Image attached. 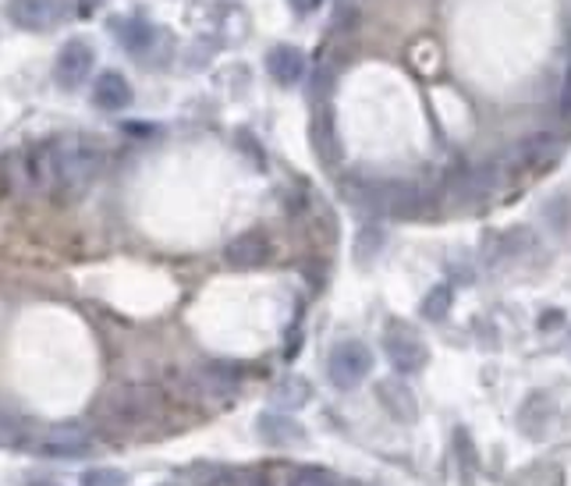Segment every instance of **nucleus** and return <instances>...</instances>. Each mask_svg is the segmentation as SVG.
<instances>
[{"label": "nucleus", "instance_id": "20", "mask_svg": "<svg viewBox=\"0 0 571 486\" xmlns=\"http://www.w3.org/2000/svg\"><path fill=\"white\" fill-rule=\"evenodd\" d=\"M11 192V160H0V199Z\"/></svg>", "mask_w": 571, "mask_h": 486}, {"label": "nucleus", "instance_id": "21", "mask_svg": "<svg viewBox=\"0 0 571 486\" xmlns=\"http://www.w3.org/2000/svg\"><path fill=\"white\" fill-rule=\"evenodd\" d=\"M288 4L298 11V15H312V11L323 4V0H288Z\"/></svg>", "mask_w": 571, "mask_h": 486}, {"label": "nucleus", "instance_id": "19", "mask_svg": "<svg viewBox=\"0 0 571 486\" xmlns=\"http://www.w3.org/2000/svg\"><path fill=\"white\" fill-rule=\"evenodd\" d=\"M561 114L571 121V61H568V72H564V86H561Z\"/></svg>", "mask_w": 571, "mask_h": 486}, {"label": "nucleus", "instance_id": "1", "mask_svg": "<svg viewBox=\"0 0 571 486\" xmlns=\"http://www.w3.org/2000/svg\"><path fill=\"white\" fill-rule=\"evenodd\" d=\"M50 164H53L50 196L78 199L100 178L103 150L92 139H82V135H64V139H50Z\"/></svg>", "mask_w": 571, "mask_h": 486}, {"label": "nucleus", "instance_id": "3", "mask_svg": "<svg viewBox=\"0 0 571 486\" xmlns=\"http://www.w3.org/2000/svg\"><path fill=\"white\" fill-rule=\"evenodd\" d=\"M384 352H387L390 366L398 373H419L426 366V359H430L426 341L412 327H405V323H390V327H387Z\"/></svg>", "mask_w": 571, "mask_h": 486}, {"label": "nucleus", "instance_id": "14", "mask_svg": "<svg viewBox=\"0 0 571 486\" xmlns=\"http://www.w3.org/2000/svg\"><path fill=\"white\" fill-rule=\"evenodd\" d=\"M312 132H316V153L326 160V164H334L342 150H337V139H334V128H331V114H326V111L316 114V128H312Z\"/></svg>", "mask_w": 571, "mask_h": 486}, {"label": "nucleus", "instance_id": "12", "mask_svg": "<svg viewBox=\"0 0 571 486\" xmlns=\"http://www.w3.org/2000/svg\"><path fill=\"white\" fill-rule=\"evenodd\" d=\"M376 398L394 415V420H401V423H412L415 420V398H412V390H408L405 384H398V381H380L376 384Z\"/></svg>", "mask_w": 571, "mask_h": 486}, {"label": "nucleus", "instance_id": "13", "mask_svg": "<svg viewBox=\"0 0 571 486\" xmlns=\"http://www.w3.org/2000/svg\"><path fill=\"white\" fill-rule=\"evenodd\" d=\"M256 429H260V437H263L266 444H295V440H306V429L298 426L295 420H288V415H281V412L260 415V423H256Z\"/></svg>", "mask_w": 571, "mask_h": 486}, {"label": "nucleus", "instance_id": "8", "mask_svg": "<svg viewBox=\"0 0 571 486\" xmlns=\"http://www.w3.org/2000/svg\"><path fill=\"white\" fill-rule=\"evenodd\" d=\"M224 260H227V266H235V270H256V266H263L270 260V241H266L263 232H245L235 241H227Z\"/></svg>", "mask_w": 571, "mask_h": 486}, {"label": "nucleus", "instance_id": "2", "mask_svg": "<svg viewBox=\"0 0 571 486\" xmlns=\"http://www.w3.org/2000/svg\"><path fill=\"white\" fill-rule=\"evenodd\" d=\"M373 370V352L362 341H337L326 356V373H331L334 387L351 390L359 387Z\"/></svg>", "mask_w": 571, "mask_h": 486}, {"label": "nucleus", "instance_id": "11", "mask_svg": "<svg viewBox=\"0 0 571 486\" xmlns=\"http://www.w3.org/2000/svg\"><path fill=\"white\" fill-rule=\"evenodd\" d=\"M111 36L117 39L121 47H125L128 53H135L139 58L142 50H149L153 47V25L149 22H142V18H114L111 22Z\"/></svg>", "mask_w": 571, "mask_h": 486}, {"label": "nucleus", "instance_id": "16", "mask_svg": "<svg viewBox=\"0 0 571 486\" xmlns=\"http://www.w3.org/2000/svg\"><path fill=\"white\" fill-rule=\"evenodd\" d=\"M125 472L111 469V465H100V469H86L78 476V486H125Z\"/></svg>", "mask_w": 571, "mask_h": 486}, {"label": "nucleus", "instance_id": "5", "mask_svg": "<svg viewBox=\"0 0 571 486\" xmlns=\"http://www.w3.org/2000/svg\"><path fill=\"white\" fill-rule=\"evenodd\" d=\"M92 64H97V53L86 39H67L58 53V64H53V78H58L61 89H78L89 78Z\"/></svg>", "mask_w": 571, "mask_h": 486}, {"label": "nucleus", "instance_id": "4", "mask_svg": "<svg viewBox=\"0 0 571 486\" xmlns=\"http://www.w3.org/2000/svg\"><path fill=\"white\" fill-rule=\"evenodd\" d=\"M160 409V395L153 387H117L111 398H107L103 412L111 423L121 426H132V423H142L149 420Z\"/></svg>", "mask_w": 571, "mask_h": 486}, {"label": "nucleus", "instance_id": "9", "mask_svg": "<svg viewBox=\"0 0 571 486\" xmlns=\"http://www.w3.org/2000/svg\"><path fill=\"white\" fill-rule=\"evenodd\" d=\"M306 53L298 50V47H288V43H281L266 53V72L277 78L281 86H295V83H302L306 78Z\"/></svg>", "mask_w": 571, "mask_h": 486}, {"label": "nucleus", "instance_id": "22", "mask_svg": "<svg viewBox=\"0 0 571 486\" xmlns=\"http://www.w3.org/2000/svg\"><path fill=\"white\" fill-rule=\"evenodd\" d=\"M97 8H100V0H75V15H82V18L92 15Z\"/></svg>", "mask_w": 571, "mask_h": 486}, {"label": "nucleus", "instance_id": "10", "mask_svg": "<svg viewBox=\"0 0 571 486\" xmlns=\"http://www.w3.org/2000/svg\"><path fill=\"white\" fill-rule=\"evenodd\" d=\"M92 103H97L100 111H125V107L132 103L128 78L121 75V72L97 75V83H92Z\"/></svg>", "mask_w": 571, "mask_h": 486}, {"label": "nucleus", "instance_id": "24", "mask_svg": "<svg viewBox=\"0 0 571 486\" xmlns=\"http://www.w3.org/2000/svg\"><path fill=\"white\" fill-rule=\"evenodd\" d=\"M160 486H174V483H160Z\"/></svg>", "mask_w": 571, "mask_h": 486}, {"label": "nucleus", "instance_id": "7", "mask_svg": "<svg viewBox=\"0 0 571 486\" xmlns=\"http://www.w3.org/2000/svg\"><path fill=\"white\" fill-rule=\"evenodd\" d=\"M8 11H11V22H15L18 29L44 33L64 15V4L61 0H11Z\"/></svg>", "mask_w": 571, "mask_h": 486}, {"label": "nucleus", "instance_id": "15", "mask_svg": "<svg viewBox=\"0 0 571 486\" xmlns=\"http://www.w3.org/2000/svg\"><path fill=\"white\" fill-rule=\"evenodd\" d=\"M25 420H18L15 412H8V409H0V448H22V440H25Z\"/></svg>", "mask_w": 571, "mask_h": 486}, {"label": "nucleus", "instance_id": "6", "mask_svg": "<svg viewBox=\"0 0 571 486\" xmlns=\"http://www.w3.org/2000/svg\"><path fill=\"white\" fill-rule=\"evenodd\" d=\"M89 448H92L89 429L78 423L53 426L47 429V437L39 440V454H47V458H82V454H89Z\"/></svg>", "mask_w": 571, "mask_h": 486}, {"label": "nucleus", "instance_id": "17", "mask_svg": "<svg viewBox=\"0 0 571 486\" xmlns=\"http://www.w3.org/2000/svg\"><path fill=\"white\" fill-rule=\"evenodd\" d=\"M447 309H451V288L447 285H437L430 295H426V302H423V316L426 320H444L447 316Z\"/></svg>", "mask_w": 571, "mask_h": 486}, {"label": "nucleus", "instance_id": "23", "mask_svg": "<svg viewBox=\"0 0 571 486\" xmlns=\"http://www.w3.org/2000/svg\"><path fill=\"white\" fill-rule=\"evenodd\" d=\"M25 486H61V483H53V479H29Z\"/></svg>", "mask_w": 571, "mask_h": 486}, {"label": "nucleus", "instance_id": "18", "mask_svg": "<svg viewBox=\"0 0 571 486\" xmlns=\"http://www.w3.org/2000/svg\"><path fill=\"white\" fill-rule=\"evenodd\" d=\"M295 486H337V479L331 476V472H323V469H306Z\"/></svg>", "mask_w": 571, "mask_h": 486}]
</instances>
